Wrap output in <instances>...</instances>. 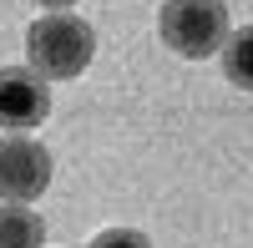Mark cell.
Segmentation results:
<instances>
[{
  "mask_svg": "<svg viewBox=\"0 0 253 248\" xmlns=\"http://www.w3.org/2000/svg\"><path fill=\"white\" fill-rule=\"evenodd\" d=\"M26 56H31V71H41L46 81H71V76H81L91 66L96 31L81 15H71V10L41 15L26 31Z\"/></svg>",
  "mask_w": 253,
  "mask_h": 248,
  "instance_id": "cell-1",
  "label": "cell"
},
{
  "mask_svg": "<svg viewBox=\"0 0 253 248\" xmlns=\"http://www.w3.org/2000/svg\"><path fill=\"white\" fill-rule=\"evenodd\" d=\"M157 31H162V46H172L187 61L218 56L228 41V5L223 0H162Z\"/></svg>",
  "mask_w": 253,
  "mask_h": 248,
  "instance_id": "cell-2",
  "label": "cell"
},
{
  "mask_svg": "<svg viewBox=\"0 0 253 248\" xmlns=\"http://www.w3.org/2000/svg\"><path fill=\"white\" fill-rule=\"evenodd\" d=\"M51 188V152L31 137H0V198L5 203H36Z\"/></svg>",
  "mask_w": 253,
  "mask_h": 248,
  "instance_id": "cell-3",
  "label": "cell"
},
{
  "mask_svg": "<svg viewBox=\"0 0 253 248\" xmlns=\"http://www.w3.org/2000/svg\"><path fill=\"white\" fill-rule=\"evenodd\" d=\"M46 112H51L46 76L31 66H0V127L26 132V127H41Z\"/></svg>",
  "mask_w": 253,
  "mask_h": 248,
  "instance_id": "cell-4",
  "label": "cell"
},
{
  "mask_svg": "<svg viewBox=\"0 0 253 248\" xmlns=\"http://www.w3.org/2000/svg\"><path fill=\"white\" fill-rule=\"evenodd\" d=\"M0 248H46V223L26 203H5L0 208Z\"/></svg>",
  "mask_w": 253,
  "mask_h": 248,
  "instance_id": "cell-5",
  "label": "cell"
},
{
  "mask_svg": "<svg viewBox=\"0 0 253 248\" xmlns=\"http://www.w3.org/2000/svg\"><path fill=\"white\" fill-rule=\"evenodd\" d=\"M223 76L233 86L253 91V26H243V31H233L223 41Z\"/></svg>",
  "mask_w": 253,
  "mask_h": 248,
  "instance_id": "cell-6",
  "label": "cell"
},
{
  "mask_svg": "<svg viewBox=\"0 0 253 248\" xmlns=\"http://www.w3.org/2000/svg\"><path fill=\"white\" fill-rule=\"evenodd\" d=\"M86 248H152L137 228H107V233H96Z\"/></svg>",
  "mask_w": 253,
  "mask_h": 248,
  "instance_id": "cell-7",
  "label": "cell"
},
{
  "mask_svg": "<svg viewBox=\"0 0 253 248\" xmlns=\"http://www.w3.org/2000/svg\"><path fill=\"white\" fill-rule=\"evenodd\" d=\"M36 5H56L61 10V5H76V0H36Z\"/></svg>",
  "mask_w": 253,
  "mask_h": 248,
  "instance_id": "cell-8",
  "label": "cell"
}]
</instances>
